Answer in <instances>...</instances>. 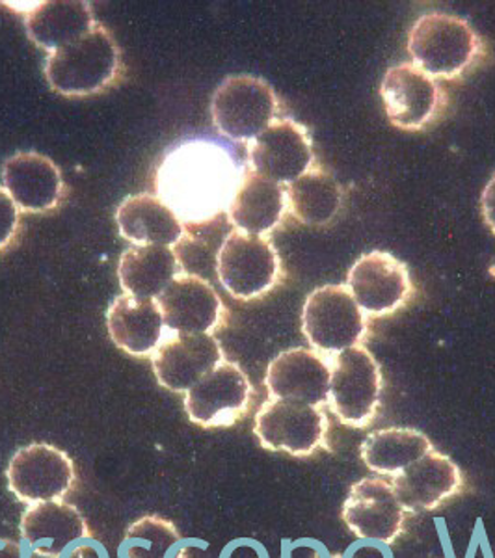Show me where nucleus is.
I'll use <instances>...</instances> for the list:
<instances>
[{
  "instance_id": "1",
  "label": "nucleus",
  "mask_w": 495,
  "mask_h": 558,
  "mask_svg": "<svg viewBox=\"0 0 495 558\" xmlns=\"http://www.w3.org/2000/svg\"><path fill=\"white\" fill-rule=\"evenodd\" d=\"M241 178L224 147L194 140L166 155L157 172V191L181 222L200 226L228 213Z\"/></svg>"
},
{
  "instance_id": "2",
  "label": "nucleus",
  "mask_w": 495,
  "mask_h": 558,
  "mask_svg": "<svg viewBox=\"0 0 495 558\" xmlns=\"http://www.w3.org/2000/svg\"><path fill=\"white\" fill-rule=\"evenodd\" d=\"M120 64V49L112 34L97 25L84 38L49 52L45 76L49 86L62 96H92L114 83Z\"/></svg>"
},
{
  "instance_id": "3",
  "label": "nucleus",
  "mask_w": 495,
  "mask_h": 558,
  "mask_svg": "<svg viewBox=\"0 0 495 558\" xmlns=\"http://www.w3.org/2000/svg\"><path fill=\"white\" fill-rule=\"evenodd\" d=\"M481 51L470 23L451 13L421 15L408 34L413 65L432 78H455L468 70Z\"/></svg>"
},
{
  "instance_id": "4",
  "label": "nucleus",
  "mask_w": 495,
  "mask_h": 558,
  "mask_svg": "<svg viewBox=\"0 0 495 558\" xmlns=\"http://www.w3.org/2000/svg\"><path fill=\"white\" fill-rule=\"evenodd\" d=\"M280 102L270 84L252 75L228 76L216 88L210 116L218 133L236 142H252L276 120Z\"/></svg>"
},
{
  "instance_id": "5",
  "label": "nucleus",
  "mask_w": 495,
  "mask_h": 558,
  "mask_svg": "<svg viewBox=\"0 0 495 558\" xmlns=\"http://www.w3.org/2000/svg\"><path fill=\"white\" fill-rule=\"evenodd\" d=\"M216 274L224 289L239 300L259 299L280 278V257L267 236L231 231L216 254Z\"/></svg>"
},
{
  "instance_id": "6",
  "label": "nucleus",
  "mask_w": 495,
  "mask_h": 558,
  "mask_svg": "<svg viewBox=\"0 0 495 558\" xmlns=\"http://www.w3.org/2000/svg\"><path fill=\"white\" fill-rule=\"evenodd\" d=\"M302 330L321 354H339L362 343L367 317L345 286H326L305 300Z\"/></svg>"
},
{
  "instance_id": "7",
  "label": "nucleus",
  "mask_w": 495,
  "mask_h": 558,
  "mask_svg": "<svg viewBox=\"0 0 495 558\" xmlns=\"http://www.w3.org/2000/svg\"><path fill=\"white\" fill-rule=\"evenodd\" d=\"M381 367L365 347L358 344L334 355L328 404L343 425L369 426L381 407Z\"/></svg>"
},
{
  "instance_id": "8",
  "label": "nucleus",
  "mask_w": 495,
  "mask_h": 558,
  "mask_svg": "<svg viewBox=\"0 0 495 558\" xmlns=\"http://www.w3.org/2000/svg\"><path fill=\"white\" fill-rule=\"evenodd\" d=\"M254 432L267 451L312 457L326 444L328 418L321 408L270 399L255 415Z\"/></svg>"
},
{
  "instance_id": "9",
  "label": "nucleus",
  "mask_w": 495,
  "mask_h": 558,
  "mask_svg": "<svg viewBox=\"0 0 495 558\" xmlns=\"http://www.w3.org/2000/svg\"><path fill=\"white\" fill-rule=\"evenodd\" d=\"M7 478L10 492L26 505L62 501L75 486V463L52 445H26L8 463Z\"/></svg>"
},
{
  "instance_id": "10",
  "label": "nucleus",
  "mask_w": 495,
  "mask_h": 558,
  "mask_svg": "<svg viewBox=\"0 0 495 558\" xmlns=\"http://www.w3.org/2000/svg\"><path fill=\"white\" fill-rule=\"evenodd\" d=\"M250 400L252 384L246 373L237 363L224 360L184 393V410L194 425L220 428L241 421Z\"/></svg>"
},
{
  "instance_id": "11",
  "label": "nucleus",
  "mask_w": 495,
  "mask_h": 558,
  "mask_svg": "<svg viewBox=\"0 0 495 558\" xmlns=\"http://www.w3.org/2000/svg\"><path fill=\"white\" fill-rule=\"evenodd\" d=\"M247 160L252 172L274 183L291 184L312 170V138L304 125L289 118H276L247 144Z\"/></svg>"
},
{
  "instance_id": "12",
  "label": "nucleus",
  "mask_w": 495,
  "mask_h": 558,
  "mask_svg": "<svg viewBox=\"0 0 495 558\" xmlns=\"http://www.w3.org/2000/svg\"><path fill=\"white\" fill-rule=\"evenodd\" d=\"M347 289L365 317H386L407 304L412 281L397 257L388 252H371L350 268Z\"/></svg>"
},
{
  "instance_id": "13",
  "label": "nucleus",
  "mask_w": 495,
  "mask_h": 558,
  "mask_svg": "<svg viewBox=\"0 0 495 558\" xmlns=\"http://www.w3.org/2000/svg\"><path fill=\"white\" fill-rule=\"evenodd\" d=\"M222 362V347L210 333L170 331L152 354L155 378L173 393H186Z\"/></svg>"
},
{
  "instance_id": "14",
  "label": "nucleus",
  "mask_w": 495,
  "mask_h": 558,
  "mask_svg": "<svg viewBox=\"0 0 495 558\" xmlns=\"http://www.w3.org/2000/svg\"><path fill=\"white\" fill-rule=\"evenodd\" d=\"M343 520L358 538L394 544L405 529L407 510L400 505L391 483L362 478L350 488L343 505Z\"/></svg>"
},
{
  "instance_id": "15",
  "label": "nucleus",
  "mask_w": 495,
  "mask_h": 558,
  "mask_svg": "<svg viewBox=\"0 0 495 558\" xmlns=\"http://www.w3.org/2000/svg\"><path fill=\"white\" fill-rule=\"evenodd\" d=\"M166 331L213 333L222 324L224 304L209 281L196 274H179L155 299Z\"/></svg>"
},
{
  "instance_id": "16",
  "label": "nucleus",
  "mask_w": 495,
  "mask_h": 558,
  "mask_svg": "<svg viewBox=\"0 0 495 558\" xmlns=\"http://www.w3.org/2000/svg\"><path fill=\"white\" fill-rule=\"evenodd\" d=\"M331 365L321 352L291 349L276 355L267 368L270 399L294 400L321 408L330 399Z\"/></svg>"
},
{
  "instance_id": "17",
  "label": "nucleus",
  "mask_w": 495,
  "mask_h": 558,
  "mask_svg": "<svg viewBox=\"0 0 495 558\" xmlns=\"http://www.w3.org/2000/svg\"><path fill=\"white\" fill-rule=\"evenodd\" d=\"M395 494L407 512H428L462 489V471L451 458L431 451L391 478Z\"/></svg>"
},
{
  "instance_id": "18",
  "label": "nucleus",
  "mask_w": 495,
  "mask_h": 558,
  "mask_svg": "<svg viewBox=\"0 0 495 558\" xmlns=\"http://www.w3.org/2000/svg\"><path fill=\"white\" fill-rule=\"evenodd\" d=\"M381 94L395 128L407 131L425 128L438 110V84L413 64H399L388 70Z\"/></svg>"
},
{
  "instance_id": "19",
  "label": "nucleus",
  "mask_w": 495,
  "mask_h": 558,
  "mask_svg": "<svg viewBox=\"0 0 495 558\" xmlns=\"http://www.w3.org/2000/svg\"><path fill=\"white\" fill-rule=\"evenodd\" d=\"M2 189L20 210L47 213L60 204L64 181L58 166L41 153L21 151L2 165Z\"/></svg>"
},
{
  "instance_id": "20",
  "label": "nucleus",
  "mask_w": 495,
  "mask_h": 558,
  "mask_svg": "<svg viewBox=\"0 0 495 558\" xmlns=\"http://www.w3.org/2000/svg\"><path fill=\"white\" fill-rule=\"evenodd\" d=\"M89 529L79 508L70 502L28 505L21 518V536L34 553L62 557L73 544L89 538Z\"/></svg>"
},
{
  "instance_id": "21",
  "label": "nucleus",
  "mask_w": 495,
  "mask_h": 558,
  "mask_svg": "<svg viewBox=\"0 0 495 558\" xmlns=\"http://www.w3.org/2000/svg\"><path fill=\"white\" fill-rule=\"evenodd\" d=\"M107 328L112 343L136 357L152 355L166 336L157 302L131 294H121L108 305Z\"/></svg>"
},
{
  "instance_id": "22",
  "label": "nucleus",
  "mask_w": 495,
  "mask_h": 558,
  "mask_svg": "<svg viewBox=\"0 0 495 558\" xmlns=\"http://www.w3.org/2000/svg\"><path fill=\"white\" fill-rule=\"evenodd\" d=\"M287 191L259 173H242L236 196L229 204V222L237 231L250 235H267L280 226L287 213Z\"/></svg>"
},
{
  "instance_id": "23",
  "label": "nucleus",
  "mask_w": 495,
  "mask_h": 558,
  "mask_svg": "<svg viewBox=\"0 0 495 558\" xmlns=\"http://www.w3.org/2000/svg\"><path fill=\"white\" fill-rule=\"evenodd\" d=\"M120 235L136 246L173 247L184 235L183 222L159 196L134 194L116 210Z\"/></svg>"
},
{
  "instance_id": "24",
  "label": "nucleus",
  "mask_w": 495,
  "mask_h": 558,
  "mask_svg": "<svg viewBox=\"0 0 495 558\" xmlns=\"http://www.w3.org/2000/svg\"><path fill=\"white\" fill-rule=\"evenodd\" d=\"M26 33L45 51H57L96 28L94 12L83 0L36 2L26 13Z\"/></svg>"
},
{
  "instance_id": "25",
  "label": "nucleus",
  "mask_w": 495,
  "mask_h": 558,
  "mask_svg": "<svg viewBox=\"0 0 495 558\" xmlns=\"http://www.w3.org/2000/svg\"><path fill=\"white\" fill-rule=\"evenodd\" d=\"M179 274L181 260L173 247L133 244L121 254L118 265L121 289L136 299H157Z\"/></svg>"
},
{
  "instance_id": "26",
  "label": "nucleus",
  "mask_w": 495,
  "mask_h": 558,
  "mask_svg": "<svg viewBox=\"0 0 495 558\" xmlns=\"http://www.w3.org/2000/svg\"><path fill=\"white\" fill-rule=\"evenodd\" d=\"M432 449L431 439L413 428H384L369 434L362 445V460L376 475H399Z\"/></svg>"
},
{
  "instance_id": "27",
  "label": "nucleus",
  "mask_w": 495,
  "mask_h": 558,
  "mask_svg": "<svg viewBox=\"0 0 495 558\" xmlns=\"http://www.w3.org/2000/svg\"><path fill=\"white\" fill-rule=\"evenodd\" d=\"M343 204V192L336 179L323 170H310L287 184V205L292 216L305 226H326Z\"/></svg>"
},
{
  "instance_id": "28",
  "label": "nucleus",
  "mask_w": 495,
  "mask_h": 558,
  "mask_svg": "<svg viewBox=\"0 0 495 558\" xmlns=\"http://www.w3.org/2000/svg\"><path fill=\"white\" fill-rule=\"evenodd\" d=\"M181 534L173 523L160 515H144L129 526L123 538L125 558H168Z\"/></svg>"
},
{
  "instance_id": "29",
  "label": "nucleus",
  "mask_w": 495,
  "mask_h": 558,
  "mask_svg": "<svg viewBox=\"0 0 495 558\" xmlns=\"http://www.w3.org/2000/svg\"><path fill=\"white\" fill-rule=\"evenodd\" d=\"M20 228V207L0 186V252L12 242Z\"/></svg>"
},
{
  "instance_id": "30",
  "label": "nucleus",
  "mask_w": 495,
  "mask_h": 558,
  "mask_svg": "<svg viewBox=\"0 0 495 558\" xmlns=\"http://www.w3.org/2000/svg\"><path fill=\"white\" fill-rule=\"evenodd\" d=\"M481 204H483L484 220L495 233V173L494 178L490 179L488 184L484 186Z\"/></svg>"
},
{
  "instance_id": "31",
  "label": "nucleus",
  "mask_w": 495,
  "mask_h": 558,
  "mask_svg": "<svg viewBox=\"0 0 495 558\" xmlns=\"http://www.w3.org/2000/svg\"><path fill=\"white\" fill-rule=\"evenodd\" d=\"M68 558H107V553L102 551L101 547L96 544H79V546L71 549Z\"/></svg>"
},
{
  "instance_id": "32",
  "label": "nucleus",
  "mask_w": 495,
  "mask_h": 558,
  "mask_svg": "<svg viewBox=\"0 0 495 558\" xmlns=\"http://www.w3.org/2000/svg\"><path fill=\"white\" fill-rule=\"evenodd\" d=\"M0 558H23V555H21L20 544L10 542V539L0 542Z\"/></svg>"
},
{
  "instance_id": "33",
  "label": "nucleus",
  "mask_w": 495,
  "mask_h": 558,
  "mask_svg": "<svg viewBox=\"0 0 495 558\" xmlns=\"http://www.w3.org/2000/svg\"><path fill=\"white\" fill-rule=\"evenodd\" d=\"M31 558H60V557H49V555H41V553H33Z\"/></svg>"
},
{
  "instance_id": "34",
  "label": "nucleus",
  "mask_w": 495,
  "mask_h": 558,
  "mask_svg": "<svg viewBox=\"0 0 495 558\" xmlns=\"http://www.w3.org/2000/svg\"><path fill=\"white\" fill-rule=\"evenodd\" d=\"M331 558H341V557H339V555H337V557H331Z\"/></svg>"
}]
</instances>
